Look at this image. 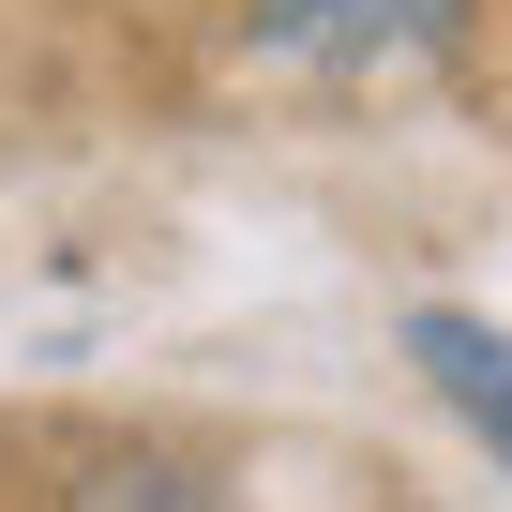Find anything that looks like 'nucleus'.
Returning a JSON list of instances; mask_svg holds the SVG:
<instances>
[{
	"mask_svg": "<svg viewBox=\"0 0 512 512\" xmlns=\"http://www.w3.org/2000/svg\"><path fill=\"white\" fill-rule=\"evenodd\" d=\"M76 512H226L196 467H166V452H106L91 482H76Z\"/></svg>",
	"mask_w": 512,
	"mask_h": 512,
	"instance_id": "nucleus-3",
	"label": "nucleus"
},
{
	"mask_svg": "<svg viewBox=\"0 0 512 512\" xmlns=\"http://www.w3.org/2000/svg\"><path fill=\"white\" fill-rule=\"evenodd\" d=\"M272 61H437L482 0H241Z\"/></svg>",
	"mask_w": 512,
	"mask_h": 512,
	"instance_id": "nucleus-1",
	"label": "nucleus"
},
{
	"mask_svg": "<svg viewBox=\"0 0 512 512\" xmlns=\"http://www.w3.org/2000/svg\"><path fill=\"white\" fill-rule=\"evenodd\" d=\"M407 362H422V377H437V407H452V422L512 467V332H497V317L422 302V317H407Z\"/></svg>",
	"mask_w": 512,
	"mask_h": 512,
	"instance_id": "nucleus-2",
	"label": "nucleus"
}]
</instances>
